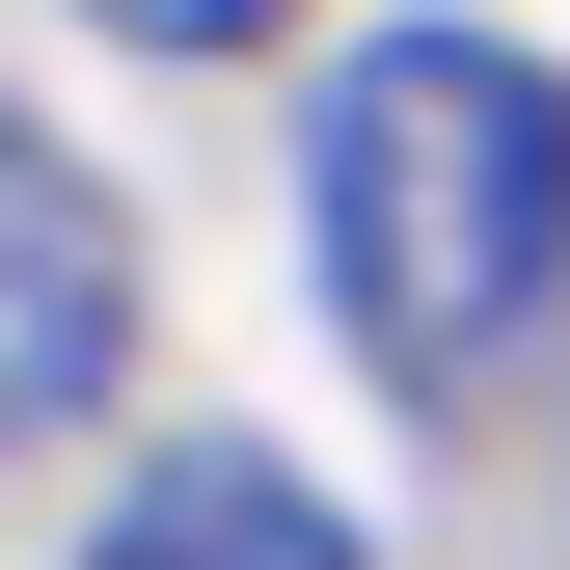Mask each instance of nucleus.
<instances>
[{
    "label": "nucleus",
    "mask_w": 570,
    "mask_h": 570,
    "mask_svg": "<svg viewBox=\"0 0 570 570\" xmlns=\"http://www.w3.org/2000/svg\"><path fill=\"white\" fill-rule=\"evenodd\" d=\"M82 570H353V517H326L299 462L190 435V462H136V489H109V543H82Z\"/></svg>",
    "instance_id": "nucleus-3"
},
{
    "label": "nucleus",
    "mask_w": 570,
    "mask_h": 570,
    "mask_svg": "<svg viewBox=\"0 0 570 570\" xmlns=\"http://www.w3.org/2000/svg\"><path fill=\"white\" fill-rule=\"evenodd\" d=\"M82 28H136V55H272V0H82Z\"/></svg>",
    "instance_id": "nucleus-4"
},
{
    "label": "nucleus",
    "mask_w": 570,
    "mask_h": 570,
    "mask_svg": "<svg viewBox=\"0 0 570 570\" xmlns=\"http://www.w3.org/2000/svg\"><path fill=\"white\" fill-rule=\"evenodd\" d=\"M136 353V218L55 164V109H0V435H82Z\"/></svg>",
    "instance_id": "nucleus-2"
},
{
    "label": "nucleus",
    "mask_w": 570,
    "mask_h": 570,
    "mask_svg": "<svg viewBox=\"0 0 570 570\" xmlns=\"http://www.w3.org/2000/svg\"><path fill=\"white\" fill-rule=\"evenodd\" d=\"M299 190H326V326L381 353L407 407H462L489 353H543V299H570V82H543L517 28L326 55Z\"/></svg>",
    "instance_id": "nucleus-1"
}]
</instances>
